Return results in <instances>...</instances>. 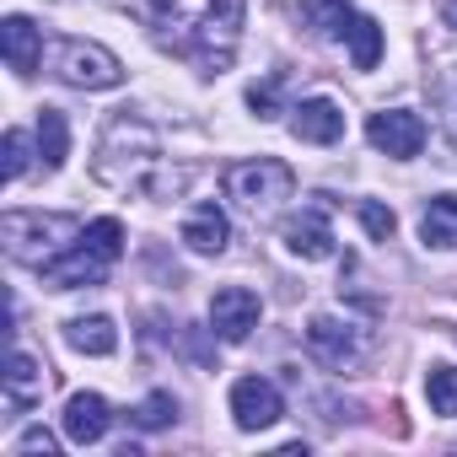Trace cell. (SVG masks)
<instances>
[{"instance_id": "1", "label": "cell", "mask_w": 457, "mask_h": 457, "mask_svg": "<svg viewBox=\"0 0 457 457\" xmlns=\"http://www.w3.org/2000/svg\"><path fill=\"white\" fill-rule=\"evenodd\" d=\"M145 17L162 49L188 60L199 76H220L237 60L248 0H145Z\"/></svg>"}, {"instance_id": "2", "label": "cell", "mask_w": 457, "mask_h": 457, "mask_svg": "<svg viewBox=\"0 0 457 457\" xmlns=\"http://www.w3.org/2000/svg\"><path fill=\"white\" fill-rule=\"evenodd\" d=\"M92 172L113 194H135V199H156V204L178 199L183 183H188V167H178L162 151V135L140 113H113L108 119V129L97 140V156H92Z\"/></svg>"}, {"instance_id": "3", "label": "cell", "mask_w": 457, "mask_h": 457, "mask_svg": "<svg viewBox=\"0 0 457 457\" xmlns=\"http://www.w3.org/2000/svg\"><path fill=\"white\" fill-rule=\"evenodd\" d=\"M119 259H124V226H119L113 215H103V220L81 226L76 243H71L60 259H49L38 275H44V286H54V291H76V286H103V275H108Z\"/></svg>"}, {"instance_id": "4", "label": "cell", "mask_w": 457, "mask_h": 457, "mask_svg": "<svg viewBox=\"0 0 457 457\" xmlns=\"http://www.w3.org/2000/svg\"><path fill=\"white\" fill-rule=\"evenodd\" d=\"M81 232L76 215H44V210H6L0 215V243L17 264H33L44 270L49 259H60Z\"/></svg>"}, {"instance_id": "5", "label": "cell", "mask_w": 457, "mask_h": 457, "mask_svg": "<svg viewBox=\"0 0 457 457\" xmlns=\"http://www.w3.org/2000/svg\"><path fill=\"white\" fill-rule=\"evenodd\" d=\"M291 194H296V172L286 162H275V156H253V162L226 167V199H232L243 215H253V220L280 215Z\"/></svg>"}, {"instance_id": "6", "label": "cell", "mask_w": 457, "mask_h": 457, "mask_svg": "<svg viewBox=\"0 0 457 457\" xmlns=\"http://www.w3.org/2000/svg\"><path fill=\"white\" fill-rule=\"evenodd\" d=\"M49 71L65 87H76V92H108V87L124 81L119 54L103 49V44H92V38H54L49 44Z\"/></svg>"}, {"instance_id": "7", "label": "cell", "mask_w": 457, "mask_h": 457, "mask_svg": "<svg viewBox=\"0 0 457 457\" xmlns=\"http://www.w3.org/2000/svg\"><path fill=\"white\" fill-rule=\"evenodd\" d=\"M307 350L328 371H355L371 355V328H361L355 318H339V312H318L307 323Z\"/></svg>"}, {"instance_id": "8", "label": "cell", "mask_w": 457, "mask_h": 457, "mask_svg": "<svg viewBox=\"0 0 457 457\" xmlns=\"http://www.w3.org/2000/svg\"><path fill=\"white\" fill-rule=\"evenodd\" d=\"M259 318H264V302H259V291H248V286H220V291L210 296V334H215L220 345H243V339L259 328Z\"/></svg>"}, {"instance_id": "9", "label": "cell", "mask_w": 457, "mask_h": 457, "mask_svg": "<svg viewBox=\"0 0 457 457\" xmlns=\"http://www.w3.org/2000/svg\"><path fill=\"white\" fill-rule=\"evenodd\" d=\"M366 140L377 151H387L393 162H409V156L425 151V119L409 113V108H382V113L366 119Z\"/></svg>"}, {"instance_id": "10", "label": "cell", "mask_w": 457, "mask_h": 457, "mask_svg": "<svg viewBox=\"0 0 457 457\" xmlns=\"http://www.w3.org/2000/svg\"><path fill=\"white\" fill-rule=\"evenodd\" d=\"M280 414H286V403H280V387L270 377H237L232 382V420H237V430H270Z\"/></svg>"}, {"instance_id": "11", "label": "cell", "mask_w": 457, "mask_h": 457, "mask_svg": "<svg viewBox=\"0 0 457 457\" xmlns=\"http://www.w3.org/2000/svg\"><path fill=\"white\" fill-rule=\"evenodd\" d=\"M286 248H291L296 259H334V253H339L323 204H307V210H296V215L286 220Z\"/></svg>"}, {"instance_id": "12", "label": "cell", "mask_w": 457, "mask_h": 457, "mask_svg": "<svg viewBox=\"0 0 457 457\" xmlns=\"http://www.w3.org/2000/svg\"><path fill=\"white\" fill-rule=\"evenodd\" d=\"M183 243H188L199 259H220V253H226V243H232V220H226V210H220L215 199H204V204H194V210L183 215Z\"/></svg>"}, {"instance_id": "13", "label": "cell", "mask_w": 457, "mask_h": 457, "mask_svg": "<svg viewBox=\"0 0 457 457\" xmlns=\"http://www.w3.org/2000/svg\"><path fill=\"white\" fill-rule=\"evenodd\" d=\"M0 54L17 76H33L44 65V28L33 17H6L0 22Z\"/></svg>"}, {"instance_id": "14", "label": "cell", "mask_w": 457, "mask_h": 457, "mask_svg": "<svg viewBox=\"0 0 457 457\" xmlns=\"http://www.w3.org/2000/svg\"><path fill=\"white\" fill-rule=\"evenodd\" d=\"M291 135L307 145H334L345 135V108L328 97H307L302 108H291Z\"/></svg>"}, {"instance_id": "15", "label": "cell", "mask_w": 457, "mask_h": 457, "mask_svg": "<svg viewBox=\"0 0 457 457\" xmlns=\"http://www.w3.org/2000/svg\"><path fill=\"white\" fill-rule=\"evenodd\" d=\"M44 387H49V366L33 355V350H12V361H6V403L12 409H33V403H44Z\"/></svg>"}, {"instance_id": "16", "label": "cell", "mask_w": 457, "mask_h": 457, "mask_svg": "<svg viewBox=\"0 0 457 457\" xmlns=\"http://www.w3.org/2000/svg\"><path fill=\"white\" fill-rule=\"evenodd\" d=\"M108 425H113V409H108V398H103V393H76V398L65 403V436H71L76 446L103 441V436H108Z\"/></svg>"}, {"instance_id": "17", "label": "cell", "mask_w": 457, "mask_h": 457, "mask_svg": "<svg viewBox=\"0 0 457 457\" xmlns=\"http://www.w3.org/2000/svg\"><path fill=\"white\" fill-rule=\"evenodd\" d=\"M420 243L425 248H457V199L452 194L425 199V210H420Z\"/></svg>"}, {"instance_id": "18", "label": "cell", "mask_w": 457, "mask_h": 457, "mask_svg": "<svg viewBox=\"0 0 457 457\" xmlns=\"http://www.w3.org/2000/svg\"><path fill=\"white\" fill-rule=\"evenodd\" d=\"M65 345L81 355H113L119 350V328L113 318H71L65 323Z\"/></svg>"}, {"instance_id": "19", "label": "cell", "mask_w": 457, "mask_h": 457, "mask_svg": "<svg viewBox=\"0 0 457 457\" xmlns=\"http://www.w3.org/2000/svg\"><path fill=\"white\" fill-rule=\"evenodd\" d=\"M65 156H71V124H65L60 108H44L38 113V162H44V172H60Z\"/></svg>"}, {"instance_id": "20", "label": "cell", "mask_w": 457, "mask_h": 457, "mask_svg": "<svg viewBox=\"0 0 457 457\" xmlns=\"http://www.w3.org/2000/svg\"><path fill=\"white\" fill-rule=\"evenodd\" d=\"M339 44H350V60H355V71H377V60H382V28L371 22V17H350L345 22V33H339Z\"/></svg>"}, {"instance_id": "21", "label": "cell", "mask_w": 457, "mask_h": 457, "mask_svg": "<svg viewBox=\"0 0 457 457\" xmlns=\"http://www.w3.org/2000/svg\"><path fill=\"white\" fill-rule=\"evenodd\" d=\"M425 398H430V414L457 420V366H430L425 371Z\"/></svg>"}, {"instance_id": "22", "label": "cell", "mask_w": 457, "mask_h": 457, "mask_svg": "<svg viewBox=\"0 0 457 457\" xmlns=\"http://www.w3.org/2000/svg\"><path fill=\"white\" fill-rule=\"evenodd\" d=\"M178 420V398L172 393H145L135 409H129V425L135 430H162V425H172Z\"/></svg>"}, {"instance_id": "23", "label": "cell", "mask_w": 457, "mask_h": 457, "mask_svg": "<svg viewBox=\"0 0 457 457\" xmlns=\"http://www.w3.org/2000/svg\"><path fill=\"white\" fill-rule=\"evenodd\" d=\"M307 17H312V28H318L323 38H339L355 12H350V0H307Z\"/></svg>"}, {"instance_id": "24", "label": "cell", "mask_w": 457, "mask_h": 457, "mask_svg": "<svg viewBox=\"0 0 457 457\" xmlns=\"http://www.w3.org/2000/svg\"><path fill=\"white\" fill-rule=\"evenodd\" d=\"M436 108H441V124H446V135H452V145H457V65H446V71H436Z\"/></svg>"}, {"instance_id": "25", "label": "cell", "mask_w": 457, "mask_h": 457, "mask_svg": "<svg viewBox=\"0 0 457 457\" xmlns=\"http://www.w3.org/2000/svg\"><path fill=\"white\" fill-rule=\"evenodd\" d=\"M280 92H286V76L275 71L270 81H253V87H248V108H253L259 119H275V113H280Z\"/></svg>"}, {"instance_id": "26", "label": "cell", "mask_w": 457, "mask_h": 457, "mask_svg": "<svg viewBox=\"0 0 457 457\" xmlns=\"http://www.w3.org/2000/svg\"><path fill=\"white\" fill-rule=\"evenodd\" d=\"M0 151H6V183H17V178L28 172V162H33V151H28V135H22V129H6Z\"/></svg>"}, {"instance_id": "27", "label": "cell", "mask_w": 457, "mask_h": 457, "mask_svg": "<svg viewBox=\"0 0 457 457\" xmlns=\"http://www.w3.org/2000/svg\"><path fill=\"white\" fill-rule=\"evenodd\" d=\"M361 226H366L377 243H387V237H393V226H398V215H393L387 204H371V199H366V204H361Z\"/></svg>"}, {"instance_id": "28", "label": "cell", "mask_w": 457, "mask_h": 457, "mask_svg": "<svg viewBox=\"0 0 457 457\" xmlns=\"http://www.w3.org/2000/svg\"><path fill=\"white\" fill-rule=\"evenodd\" d=\"M60 441H54V430H44V425H33V430H22V441H17V452H54Z\"/></svg>"}, {"instance_id": "29", "label": "cell", "mask_w": 457, "mask_h": 457, "mask_svg": "<svg viewBox=\"0 0 457 457\" xmlns=\"http://www.w3.org/2000/svg\"><path fill=\"white\" fill-rule=\"evenodd\" d=\"M441 17H446V28H457V0H446V6H441Z\"/></svg>"}]
</instances>
